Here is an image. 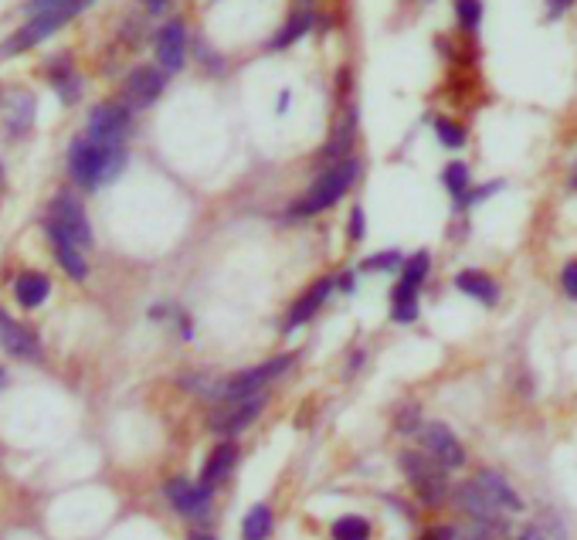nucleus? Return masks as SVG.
I'll use <instances>...</instances> for the list:
<instances>
[{"label":"nucleus","mask_w":577,"mask_h":540,"mask_svg":"<svg viewBox=\"0 0 577 540\" xmlns=\"http://www.w3.org/2000/svg\"><path fill=\"white\" fill-rule=\"evenodd\" d=\"M126 147L123 143H96L89 136L75 140L68 147V174L82 191H96L102 184H113V180L126 170Z\"/></svg>","instance_id":"f257e3e1"},{"label":"nucleus","mask_w":577,"mask_h":540,"mask_svg":"<svg viewBox=\"0 0 577 540\" xmlns=\"http://www.w3.org/2000/svg\"><path fill=\"white\" fill-rule=\"evenodd\" d=\"M92 4H96V0H62V4L31 14L28 21L11 34V38L0 41V58H14V55H24V51L38 48L41 41L51 38V34H58L65 24H72L75 17H79L82 11H89Z\"/></svg>","instance_id":"f03ea898"},{"label":"nucleus","mask_w":577,"mask_h":540,"mask_svg":"<svg viewBox=\"0 0 577 540\" xmlns=\"http://www.w3.org/2000/svg\"><path fill=\"white\" fill-rule=\"evenodd\" d=\"M357 174H360V164L353 157L337 160V164L326 170V174L316 177L313 187H309V191L299 197L296 204H292V214H296V218H309V214H320L326 208H333V204H337L340 197L353 187Z\"/></svg>","instance_id":"7ed1b4c3"},{"label":"nucleus","mask_w":577,"mask_h":540,"mask_svg":"<svg viewBox=\"0 0 577 540\" xmlns=\"http://www.w3.org/2000/svg\"><path fill=\"white\" fill-rule=\"evenodd\" d=\"M398 462L404 476H408L411 490H415V496L425 507H442L449 500V469L428 456L425 449H404Z\"/></svg>","instance_id":"20e7f679"},{"label":"nucleus","mask_w":577,"mask_h":540,"mask_svg":"<svg viewBox=\"0 0 577 540\" xmlns=\"http://www.w3.org/2000/svg\"><path fill=\"white\" fill-rule=\"evenodd\" d=\"M292 354H282V357H272V360H265V364H255V367H248V371H238V374H231L228 381H221L218 388H214L211 394L218 401H238V398H252V394H258L265 388V384H272L275 377H282L292 367Z\"/></svg>","instance_id":"39448f33"},{"label":"nucleus","mask_w":577,"mask_h":540,"mask_svg":"<svg viewBox=\"0 0 577 540\" xmlns=\"http://www.w3.org/2000/svg\"><path fill=\"white\" fill-rule=\"evenodd\" d=\"M48 228H58L62 235L72 238L79 248H89L92 245V228H89V218H85V208L82 201H75L72 194H58L48 208Z\"/></svg>","instance_id":"423d86ee"},{"label":"nucleus","mask_w":577,"mask_h":540,"mask_svg":"<svg viewBox=\"0 0 577 540\" xmlns=\"http://www.w3.org/2000/svg\"><path fill=\"white\" fill-rule=\"evenodd\" d=\"M167 89V72L157 65H140L126 75L123 82V106L129 109H150Z\"/></svg>","instance_id":"0eeeda50"},{"label":"nucleus","mask_w":577,"mask_h":540,"mask_svg":"<svg viewBox=\"0 0 577 540\" xmlns=\"http://www.w3.org/2000/svg\"><path fill=\"white\" fill-rule=\"evenodd\" d=\"M418 439H421V449H425L432 459L442 462L445 469H462L465 466V449H462L459 435H455L449 425H442V422L421 425Z\"/></svg>","instance_id":"6e6552de"},{"label":"nucleus","mask_w":577,"mask_h":540,"mask_svg":"<svg viewBox=\"0 0 577 540\" xmlns=\"http://www.w3.org/2000/svg\"><path fill=\"white\" fill-rule=\"evenodd\" d=\"M265 408V398L262 394H252V398H238V401H225V408H218L214 415L208 418V428L218 435H238L245 432L248 425L255 422L258 415H262Z\"/></svg>","instance_id":"1a4fd4ad"},{"label":"nucleus","mask_w":577,"mask_h":540,"mask_svg":"<svg viewBox=\"0 0 577 540\" xmlns=\"http://www.w3.org/2000/svg\"><path fill=\"white\" fill-rule=\"evenodd\" d=\"M129 133V106L123 102H99L89 113V140L123 143Z\"/></svg>","instance_id":"9d476101"},{"label":"nucleus","mask_w":577,"mask_h":540,"mask_svg":"<svg viewBox=\"0 0 577 540\" xmlns=\"http://www.w3.org/2000/svg\"><path fill=\"white\" fill-rule=\"evenodd\" d=\"M153 55L163 72H180L187 62V28L180 17H170L163 28L153 34Z\"/></svg>","instance_id":"9b49d317"},{"label":"nucleus","mask_w":577,"mask_h":540,"mask_svg":"<svg viewBox=\"0 0 577 540\" xmlns=\"http://www.w3.org/2000/svg\"><path fill=\"white\" fill-rule=\"evenodd\" d=\"M455 507H459L465 517L476 520V524H486L493 530H503V520H499V507L493 503V496H489L476 479H469V483H462L459 490H455Z\"/></svg>","instance_id":"f8f14e48"},{"label":"nucleus","mask_w":577,"mask_h":540,"mask_svg":"<svg viewBox=\"0 0 577 540\" xmlns=\"http://www.w3.org/2000/svg\"><path fill=\"white\" fill-rule=\"evenodd\" d=\"M34 109H38V102L28 89H0V119L11 136H24L31 130Z\"/></svg>","instance_id":"ddd939ff"},{"label":"nucleus","mask_w":577,"mask_h":540,"mask_svg":"<svg viewBox=\"0 0 577 540\" xmlns=\"http://www.w3.org/2000/svg\"><path fill=\"white\" fill-rule=\"evenodd\" d=\"M167 500H170V507H174L177 513H184V517H201L211 503V490H204L201 483H191V479L177 476L167 483Z\"/></svg>","instance_id":"4468645a"},{"label":"nucleus","mask_w":577,"mask_h":540,"mask_svg":"<svg viewBox=\"0 0 577 540\" xmlns=\"http://www.w3.org/2000/svg\"><path fill=\"white\" fill-rule=\"evenodd\" d=\"M0 347H4L11 357H28V360L41 357V344H38V337H34V330L11 320L4 310H0Z\"/></svg>","instance_id":"2eb2a0df"},{"label":"nucleus","mask_w":577,"mask_h":540,"mask_svg":"<svg viewBox=\"0 0 577 540\" xmlns=\"http://www.w3.org/2000/svg\"><path fill=\"white\" fill-rule=\"evenodd\" d=\"M45 75H48V82H51V89L58 92V99L65 102V106H75L82 96V79H79V72H75V62L68 55H58V58H51L48 68H45Z\"/></svg>","instance_id":"dca6fc26"},{"label":"nucleus","mask_w":577,"mask_h":540,"mask_svg":"<svg viewBox=\"0 0 577 540\" xmlns=\"http://www.w3.org/2000/svg\"><path fill=\"white\" fill-rule=\"evenodd\" d=\"M455 289L465 293L469 299H476L482 306H496L499 303V282L482 269H462L455 276Z\"/></svg>","instance_id":"f3484780"},{"label":"nucleus","mask_w":577,"mask_h":540,"mask_svg":"<svg viewBox=\"0 0 577 540\" xmlns=\"http://www.w3.org/2000/svg\"><path fill=\"white\" fill-rule=\"evenodd\" d=\"M235 462H238V445L235 442L228 439V442L214 445V452L201 469V486H204V490H214L218 483H225V479L231 476V469H235Z\"/></svg>","instance_id":"a211bd4d"},{"label":"nucleus","mask_w":577,"mask_h":540,"mask_svg":"<svg viewBox=\"0 0 577 540\" xmlns=\"http://www.w3.org/2000/svg\"><path fill=\"white\" fill-rule=\"evenodd\" d=\"M333 293V279H320V282H313V286L306 289L303 296L296 299V306L289 310V320H286V330H296V327H303V323H309L316 316V310L326 303V296Z\"/></svg>","instance_id":"6ab92c4d"},{"label":"nucleus","mask_w":577,"mask_h":540,"mask_svg":"<svg viewBox=\"0 0 577 540\" xmlns=\"http://www.w3.org/2000/svg\"><path fill=\"white\" fill-rule=\"evenodd\" d=\"M45 231H48L51 245H55V259H58V265H62V269H65L75 282H82L85 276H89V265H85L82 252H79V245H75L68 235H62V231H58V228H48V225H45Z\"/></svg>","instance_id":"aec40b11"},{"label":"nucleus","mask_w":577,"mask_h":540,"mask_svg":"<svg viewBox=\"0 0 577 540\" xmlns=\"http://www.w3.org/2000/svg\"><path fill=\"white\" fill-rule=\"evenodd\" d=\"M476 483H479L489 496H493V503H496L499 510H510V513H520V510H523L520 493H516L513 486L506 483V476H499L496 469H482V473L476 476Z\"/></svg>","instance_id":"412c9836"},{"label":"nucleus","mask_w":577,"mask_h":540,"mask_svg":"<svg viewBox=\"0 0 577 540\" xmlns=\"http://www.w3.org/2000/svg\"><path fill=\"white\" fill-rule=\"evenodd\" d=\"M14 296L24 310H34V306H41L51 296V279L45 272H21L14 279Z\"/></svg>","instance_id":"4be33fe9"},{"label":"nucleus","mask_w":577,"mask_h":540,"mask_svg":"<svg viewBox=\"0 0 577 540\" xmlns=\"http://www.w3.org/2000/svg\"><path fill=\"white\" fill-rule=\"evenodd\" d=\"M309 28H313V11H306V7H303V11H292L286 17V24L275 31V38L269 41V48L272 51H286V48L296 45L299 38H306Z\"/></svg>","instance_id":"5701e85b"},{"label":"nucleus","mask_w":577,"mask_h":540,"mask_svg":"<svg viewBox=\"0 0 577 540\" xmlns=\"http://www.w3.org/2000/svg\"><path fill=\"white\" fill-rule=\"evenodd\" d=\"M418 293H421V289L408 286V282L398 279V286H394V293H391V320L394 323L418 320Z\"/></svg>","instance_id":"b1692460"},{"label":"nucleus","mask_w":577,"mask_h":540,"mask_svg":"<svg viewBox=\"0 0 577 540\" xmlns=\"http://www.w3.org/2000/svg\"><path fill=\"white\" fill-rule=\"evenodd\" d=\"M272 527H275V517L265 503L248 510L245 524H241V540H269L272 537Z\"/></svg>","instance_id":"393cba45"},{"label":"nucleus","mask_w":577,"mask_h":540,"mask_svg":"<svg viewBox=\"0 0 577 540\" xmlns=\"http://www.w3.org/2000/svg\"><path fill=\"white\" fill-rule=\"evenodd\" d=\"M442 184H445V191L452 194V201H455V204H462V197L469 194V187H472L469 167H465L462 160H452V164L442 170Z\"/></svg>","instance_id":"a878e982"},{"label":"nucleus","mask_w":577,"mask_h":540,"mask_svg":"<svg viewBox=\"0 0 577 540\" xmlns=\"http://www.w3.org/2000/svg\"><path fill=\"white\" fill-rule=\"evenodd\" d=\"M435 136H438V143H442L445 150H462L465 140H469L465 126L459 123V119H449V116H438L435 119Z\"/></svg>","instance_id":"bb28decb"},{"label":"nucleus","mask_w":577,"mask_h":540,"mask_svg":"<svg viewBox=\"0 0 577 540\" xmlns=\"http://www.w3.org/2000/svg\"><path fill=\"white\" fill-rule=\"evenodd\" d=\"M428 272H432V255L415 252L411 259H404V265H401V282L421 289V286H425V279H428Z\"/></svg>","instance_id":"cd10ccee"},{"label":"nucleus","mask_w":577,"mask_h":540,"mask_svg":"<svg viewBox=\"0 0 577 540\" xmlns=\"http://www.w3.org/2000/svg\"><path fill=\"white\" fill-rule=\"evenodd\" d=\"M455 21L465 34H476L482 24V0H455Z\"/></svg>","instance_id":"c85d7f7f"},{"label":"nucleus","mask_w":577,"mask_h":540,"mask_svg":"<svg viewBox=\"0 0 577 540\" xmlns=\"http://www.w3.org/2000/svg\"><path fill=\"white\" fill-rule=\"evenodd\" d=\"M330 534L333 540H370V524L364 517H340Z\"/></svg>","instance_id":"c756f323"},{"label":"nucleus","mask_w":577,"mask_h":540,"mask_svg":"<svg viewBox=\"0 0 577 540\" xmlns=\"http://www.w3.org/2000/svg\"><path fill=\"white\" fill-rule=\"evenodd\" d=\"M401 265H404L401 252H381V255H370L360 269H364V272H398Z\"/></svg>","instance_id":"7c9ffc66"},{"label":"nucleus","mask_w":577,"mask_h":540,"mask_svg":"<svg viewBox=\"0 0 577 540\" xmlns=\"http://www.w3.org/2000/svg\"><path fill=\"white\" fill-rule=\"evenodd\" d=\"M496 191H503V184H499V180H493V184H482V187H469V194L462 197L459 208H472V204H482L489 194H496Z\"/></svg>","instance_id":"2f4dec72"},{"label":"nucleus","mask_w":577,"mask_h":540,"mask_svg":"<svg viewBox=\"0 0 577 540\" xmlns=\"http://www.w3.org/2000/svg\"><path fill=\"white\" fill-rule=\"evenodd\" d=\"M561 289H564L567 299H574V303H577V259H571L561 269Z\"/></svg>","instance_id":"473e14b6"},{"label":"nucleus","mask_w":577,"mask_h":540,"mask_svg":"<svg viewBox=\"0 0 577 540\" xmlns=\"http://www.w3.org/2000/svg\"><path fill=\"white\" fill-rule=\"evenodd\" d=\"M398 428H401V432H415V428H421V425H418V408H415V405H408V408H404L401 415H398Z\"/></svg>","instance_id":"72a5a7b5"},{"label":"nucleus","mask_w":577,"mask_h":540,"mask_svg":"<svg viewBox=\"0 0 577 540\" xmlns=\"http://www.w3.org/2000/svg\"><path fill=\"white\" fill-rule=\"evenodd\" d=\"M459 534H455V527L449 524H438V527H428L425 534H421V540H455Z\"/></svg>","instance_id":"f704fd0d"},{"label":"nucleus","mask_w":577,"mask_h":540,"mask_svg":"<svg viewBox=\"0 0 577 540\" xmlns=\"http://www.w3.org/2000/svg\"><path fill=\"white\" fill-rule=\"evenodd\" d=\"M577 0H547V21H557V17H564Z\"/></svg>","instance_id":"c9c22d12"},{"label":"nucleus","mask_w":577,"mask_h":540,"mask_svg":"<svg viewBox=\"0 0 577 540\" xmlns=\"http://www.w3.org/2000/svg\"><path fill=\"white\" fill-rule=\"evenodd\" d=\"M462 540H496L493 537V527H486V524H476V520H472L469 524V530H465V537Z\"/></svg>","instance_id":"e433bc0d"},{"label":"nucleus","mask_w":577,"mask_h":540,"mask_svg":"<svg viewBox=\"0 0 577 540\" xmlns=\"http://www.w3.org/2000/svg\"><path fill=\"white\" fill-rule=\"evenodd\" d=\"M350 238H353V242L364 238V211H360V208L350 211Z\"/></svg>","instance_id":"4c0bfd02"},{"label":"nucleus","mask_w":577,"mask_h":540,"mask_svg":"<svg viewBox=\"0 0 577 540\" xmlns=\"http://www.w3.org/2000/svg\"><path fill=\"white\" fill-rule=\"evenodd\" d=\"M55 4H62V0H28V14H38V11H45V7H55Z\"/></svg>","instance_id":"58836bf2"},{"label":"nucleus","mask_w":577,"mask_h":540,"mask_svg":"<svg viewBox=\"0 0 577 540\" xmlns=\"http://www.w3.org/2000/svg\"><path fill=\"white\" fill-rule=\"evenodd\" d=\"M143 4H146V11H150V14H163L170 0H143Z\"/></svg>","instance_id":"ea45409f"},{"label":"nucleus","mask_w":577,"mask_h":540,"mask_svg":"<svg viewBox=\"0 0 577 540\" xmlns=\"http://www.w3.org/2000/svg\"><path fill=\"white\" fill-rule=\"evenodd\" d=\"M516 540H547V537H544V530H537V527H527V530H523V534L516 537Z\"/></svg>","instance_id":"a19ab883"},{"label":"nucleus","mask_w":577,"mask_h":540,"mask_svg":"<svg viewBox=\"0 0 577 540\" xmlns=\"http://www.w3.org/2000/svg\"><path fill=\"white\" fill-rule=\"evenodd\" d=\"M337 282H340L343 293H353V276H343V279H337Z\"/></svg>","instance_id":"79ce46f5"},{"label":"nucleus","mask_w":577,"mask_h":540,"mask_svg":"<svg viewBox=\"0 0 577 540\" xmlns=\"http://www.w3.org/2000/svg\"><path fill=\"white\" fill-rule=\"evenodd\" d=\"M191 540H214V537H211V534H204V530H194Z\"/></svg>","instance_id":"37998d69"},{"label":"nucleus","mask_w":577,"mask_h":540,"mask_svg":"<svg viewBox=\"0 0 577 540\" xmlns=\"http://www.w3.org/2000/svg\"><path fill=\"white\" fill-rule=\"evenodd\" d=\"M4 381H7V374H4V367H0V388H4Z\"/></svg>","instance_id":"c03bdc74"},{"label":"nucleus","mask_w":577,"mask_h":540,"mask_svg":"<svg viewBox=\"0 0 577 540\" xmlns=\"http://www.w3.org/2000/svg\"><path fill=\"white\" fill-rule=\"evenodd\" d=\"M574 184H577V180H574Z\"/></svg>","instance_id":"a18cd8bd"}]
</instances>
